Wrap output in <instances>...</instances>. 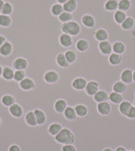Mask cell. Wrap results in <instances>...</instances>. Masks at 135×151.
I'll return each instance as SVG.
<instances>
[{"label":"cell","instance_id":"cell-1","mask_svg":"<svg viewBox=\"0 0 135 151\" xmlns=\"http://www.w3.org/2000/svg\"><path fill=\"white\" fill-rule=\"evenodd\" d=\"M55 140L58 143L64 145H73L75 142V137L72 132L67 128H63L55 137Z\"/></svg>","mask_w":135,"mask_h":151},{"label":"cell","instance_id":"cell-2","mask_svg":"<svg viewBox=\"0 0 135 151\" xmlns=\"http://www.w3.org/2000/svg\"><path fill=\"white\" fill-rule=\"evenodd\" d=\"M60 29L63 33H66L73 37L78 35L81 32V27L79 23L74 21L62 23Z\"/></svg>","mask_w":135,"mask_h":151},{"label":"cell","instance_id":"cell-3","mask_svg":"<svg viewBox=\"0 0 135 151\" xmlns=\"http://www.w3.org/2000/svg\"><path fill=\"white\" fill-rule=\"evenodd\" d=\"M118 104H114L109 101H103L98 103V111L102 115H109L112 107H115Z\"/></svg>","mask_w":135,"mask_h":151},{"label":"cell","instance_id":"cell-4","mask_svg":"<svg viewBox=\"0 0 135 151\" xmlns=\"http://www.w3.org/2000/svg\"><path fill=\"white\" fill-rule=\"evenodd\" d=\"M28 66V62L25 58L18 57L13 62V68L14 70H25Z\"/></svg>","mask_w":135,"mask_h":151},{"label":"cell","instance_id":"cell-5","mask_svg":"<svg viewBox=\"0 0 135 151\" xmlns=\"http://www.w3.org/2000/svg\"><path fill=\"white\" fill-rule=\"evenodd\" d=\"M99 90V84L96 81L91 80L88 82L85 88V91L88 96H93Z\"/></svg>","mask_w":135,"mask_h":151},{"label":"cell","instance_id":"cell-6","mask_svg":"<svg viewBox=\"0 0 135 151\" xmlns=\"http://www.w3.org/2000/svg\"><path fill=\"white\" fill-rule=\"evenodd\" d=\"M88 83V81L83 77H78L72 81V86L75 90L82 91L84 90Z\"/></svg>","mask_w":135,"mask_h":151},{"label":"cell","instance_id":"cell-7","mask_svg":"<svg viewBox=\"0 0 135 151\" xmlns=\"http://www.w3.org/2000/svg\"><path fill=\"white\" fill-rule=\"evenodd\" d=\"M98 49L102 55H110L113 52L112 45L107 40L99 42L98 44Z\"/></svg>","mask_w":135,"mask_h":151},{"label":"cell","instance_id":"cell-8","mask_svg":"<svg viewBox=\"0 0 135 151\" xmlns=\"http://www.w3.org/2000/svg\"><path fill=\"white\" fill-rule=\"evenodd\" d=\"M133 73L132 70L129 68H125L121 72L120 75V80L123 82L126 83V85L131 84L133 82Z\"/></svg>","mask_w":135,"mask_h":151},{"label":"cell","instance_id":"cell-9","mask_svg":"<svg viewBox=\"0 0 135 151\" xmlns=\"http://www.w3.org/2000/svg\"><path fill=\"white\" fill-rule=\"evenodd\" d=\"M44 80L48 83H55L59 80V74L55 70H48L44 75Z\"/></svg>","mask_w":135,"mask_h":151},{"label":"cell","instance_id":"cell-10","mask_svg":"<svg viewBox=\"0 0 135 151\" xmlns=\"http://www.w3.org/2000/svg\"><path fill=\"white\" fill-rule=\"evenodd\" d=\"M59 42L64 48H70L73 45V40L72 36L66 33H62L59 37Z\"/></svg>","mask_w":135,"mask_h":151},{"label":"cell","instance_id":"cell-11","mask_svg":"<svg viewBox=\"0 0 135 151\" xmlns=\"http://www.w3.org/2000/svg\"><path fill=\"white\" fill-rule=\"evenodd\" d=\"M19 83V87L23 90L25 91H29L35 87V83L34 81L31 78L27 77H25Z\"/></svg>","mask_w":135,"mask_h":151},{"label":"cell","instance_id":"cell-12","mask_svg":"<svg viewBox=\"0 0 135 151\" xmlns=\"http://www.w3.org/2000/svg\"><path fill=\"white\" fill-rule=\"evenodd\" d=\"M13 47L11 43L9 41H6L1 47H0V55L4 57H7L11 55Z\"/></svg>","mask_w":135,"mask_h":151},{"label":"cell","instance_id":"cell-13","mask_svg":"<svg viewBox=\"0 0 135 151\" xmlns=\"http://www.w3.org/2000/svg\"><path fill=\"white\" fill-rule=\"evenodd\" d=\"M9 111L11 114L16 118H20L23 113L22 107L20 105L16 103L13 104L12 106H11L9 107Z\"/></svg>","mask_w":135,"mask_h":151},{"label":"cell","instance_id":"cell-14","mask_svg":"<svg viewBox=\"0 0 135 151\" xmlns=\"http://www.w3.org/2000/svg\"><path fill=\"white\" fill-rule=\"evenodd\" d=\"M93 99L97 103H100L103 101H109V93L104 90H99L98 92L93 96Z\"/></svg>","mask_w":135,"mask_h":151},{"label":"cell","instance_id":"cell-15","mask_svg":"<svg viewBox=\"0 0 135 151\" xmlns=\"http://www.w3.org/2000/svg\"><path fill=\"white\" fill-rule=\"evenodd\" d=\"M109 63L113 66H118L122 63L123 62V55L120 54H117L115 52H112L109 56L108 58Z\"/></svg>","mask_w":135,"mask_h":151},{"label":"cell","instance_id":"cell-16","mask_svg":"<svg viewBox=\"0 0 135 151\" xmlns=\"http://www.w3.org/2000/svg\"><path fill=\"white\" fill-rule=\"evenodd\" d=\"M90 44L87 40L84 39H81L78 40L76 44H75V49L78 52H85L88 50Z\"/></svg>","mask_w":135,"mask_h":151},{"label":"cell","instance_id":"cell-17","mask_svg":"<svg viewBox=\"0 0 135 151\" xmlns=\"http://www.w3.org/2000/svg\"><path fill=\"white\" fill-rule=\"evenodd\" d=\"M56 62L58 66L61 67V68H65L70 66V64L67 60L64 52H60L58 54L56 57Z\"/></svg>","mask_w":135,"mask_h":151},{"label":"cell","instance_id":"cell-18","mask_svg":"<svg viewBox=\"0 0 135 151\" xmlns=\"http://www.w3.org/2000/svg\"><path fill=\"white\" fill-rule=\"evenodd\" d=\"M82 23L85 27L92 28L95 25L96 21L92 15L86 14L82 17Z\"/></svg>","mask_w":135,"mask_h":151},{"label":"cell","instance_id":"cell-19","mask_svg":"<svg viewBox=\"0 0 135 151\" xmlns=\"http://www.w3.org/2000/svg\"><path fill=\"white\" fill-rule=\"evenodd\" d=\"M126 90H127V85L121 80L117 81L113 86V91L121 94L125 93Z\"/></svg>","mask_w":135,"mask_h":151},{"label":"cell","instance_id":"cell-20","mask_svg":"<svg viewBox=\"0 0 135 151\" xmlns=\"http://www.w3.org/2000/svg\"><path fill=\"white\" fill-rule=\"evenodd\" d=\"M109 100L111 103L119 105L123 101V98L121 93L113 91L109 94Z\"/></svg>","mask_w":135,"mask_h":151},{"label":"cell","instance_id":"cell-21","mask_svg":"<svg viewBox=\"0 0 135 151\" xmlns=\"http://www.w3.org/2000/svg\"><path fill=\"white\" fill-rule=\"evenodd\" d=\"M34 113L35 114V117H36L37 125H42L43 124H45L46 120H47L45 113L39 109H36L34 110Z\"/></svg>","mask_w":135,"mask_h":151},{"label":"cell","instance_id":"cell-22","mask_svg":"<svg viewBox=\"0 0 135 151\" xmlns=\"http://www.w3.org/2000/svg\"><path fill=\"white\" fill-rule=\"evenodd\" d=\"M68 106L66 101L63 99H59L57 101H56L55 104V109L56 112L58 113H64L65 109Z\"/></svg>","mask_w":135,"mask_h":151},{"label":"cell","instance_id":"cell-23","mask_svg":"<svg viewBox=\"0 0 135 151\" xmlns=\"http://www.w3.org/2000/svg\"><path fill=\"white\" fill-rule=\"evenodd\" d=\"M133 106V104H132L130 101H126V100H123L121 103L119 104V106H118V109H119V111L123 115L126 116L129 110L131 108V107Z\"/></svg>","mask_w":135,"mask_h":151},{"label":"cell","instance_id":"cell-24","mask_svg":"<svg viewBox=\"0 0 135 151\" xmlns=\"http://www.w3.org/2000/svg\"><path fill=\"white\" fill-rule=\"evenodd\" d=\"M15 70L9 66H5L3 68L2 77L6 80H13Z\"/></svg>","mask_w":135,"mask_h":151},{"label":"cell","instance_id":"cell-25","mask_svg":"<svg viewBox=\"0 0 135 151\" xmlns=\"http://www.w3.org/2000/svg\"><path fill=\"white\" fill-rule=\"evenodd\" d=\"M62 129H63L62 126L60 123H55L51 124V125H50V126L48 127V131L51 135L55 137L56 135H57L59 133H60Z\"/></svg>","mask_w":135,"mask_h":151},{"label":"cell","instance_id":"cell-26","mask_svg":"<svg viewBox=\"0 0 135 151\" xmlns=\"http://www.w3.org/2000/svg\"><path fill=\"white\" fill-rule=\"evenodd\" d=\"M62 5L64 12L69 13L74 12L77 7V1L76 0H68Z\"/></svg>","mask_w":135,"mask_h":151},{"label":"cell","instance_id":"cell-27","mask_svg":"<svg viewBox=\"0 0 135 151\" xmlns=\"http://www.w3.org/2000/svg\"><path fill=\"white\" fill-rule=\"evenodd\" d=\"M94 37L99 42L107 40L108 38V33L106 30L103 29H99L94 33Z\"/></svg>","mask_w":135,"mask_h":151},{"label":"cell","instance_id":"cell-28","mask_svg":"<svg viewBox=\"0 0 135 151\" xmlns=\"http://www.w3.org/2000/svg\"><path fill=\"white\" fill-rule=\"evenodd\" d=\"M112 49L113 52L123 55L125 52L126 47L123 42L121 41H116L112 45Z\"/></svg>","mask_w":135,"mask_h":151},{"label":"cell","instance_id":"cell-29","mask_svg":"<svg viewBox=\"0 0 135 151\" xmlns=\"http://www.w3.org/2000/svg\"><path fill=\"white\" fill-rule=\"evenodd\" d=\"M118 1L117 0H107L105 3V9L108 12H114L118 9Z\"/></svg>","mask_w":135,"mask_h":151},{"label":"cell","instance_id":"cell-30","mask_svg":"<svg viewBox=\"0 0 135 151\" xmlns=\"http://www.w3.org/2000/svg\"><path fill=\"white\" fill-rule=\"evenodd\" d=\"M64 55H65L67 60L70 64H73L74 63H75V60H76L77 53L74 50L69 48V49L66 50V52H64Z\"/></svg>","mask_w":135,"mask_h":151},{"label":"cell","instance_id":"cell-31","mask_svg":"<svg viewBox=\"0 0 135 151\" xmlns=\"http://www.w3.org/2000/svg\"><path fill=\"white\" fill-rule=\"evenodd\" d=\"M25 121L27 125L30 126H36L37 125L36 117L34 111H31L27 113L25 117Z\"/></svg>","mask_w":135,"mask_h":151},{"label":"cell","instance_id":"cell-32","mask_svg":"<svg viewBox=\"0 0 135 151\" xmlns=\"http://www.w3.org/2000/svg\"><path fill=\"white\" fill-rule=\"evenodd\" d=\"M74 109L78 117H85L88 113V109L87 107L83 104H78L77 106H75L74 107Z\"/></svg>","mask_w":135,"mask_h":151},{"label":"cell","instance_id":"cell-33","mask_svg":"<svg viewBox=\"0 0 135 151\" xmlns=\"http://www.w3.org/2000/svg\"><path fill=\"white\" fill-rule=\"evenodd\" d=\"M64 115L67 119L68 120H74L77 117V114L75 111V109L74 107H70V106H67L66 109L64 112Z\"/></svg>","mask_w":135,"mask_h":151},{"label":"cell","instance_id":"cell-34","mask_svg":"<svg viewBox=\"0 0 135 151\" xmlns=\"http://www.w3.org/2000/svg\"><path fill=\"white\" fill-rule=\"evenodd\" d=\"M134 20L133 17H126L125 21L121 24V28L124 30H130L134 27Z\"/></svg>","mask_w":135,"mask_h":151},{"label":"cell","instance_id":"cell-35","mask_svg":"<svg viewBox=\"0 0 135 151\" xmlns=\"http://www.w3.org/2000/svg\"><path fill=\"white\" fill-rule=\"evenodd\" d=\"M1 103L4 106L9 107L15 103V99L13 96L9 95V94H5L2 97Z\"/></svg>","mask_w":135,"mask_h":151},{"label":"cell","instance_id":"cell-36","mask_svg":"<svg viewBox=\"0 0 135 151\" xmlns=\"http://www.w3.org/2000/svg\"><path fill=\"white\" fill-rule=\"evenodd\" d=\"M126 18V15L125 12L121 10H117L115 11V14H114V19L115 22L118 24H121L125 19Z\"/></svg>","mask_w":135,"mask_h":151},{"label":"cell","instance_id":"cell-37","mask_svg":"<svg viewBox=\"0 0 135 151\" xmlns=\"http://www.w3.org/2000/svg\"><path fill=\"white\" fill-rule=\"evenodd\" d=\"M50 12L51 13L56 17H58L62 13L64 12L63 9V5L60 4H55L52 5V7L50 8Z\"/></svg>","mask_w":135,"mask_h":151},{"label":"cell","instance_id":"cell-38","mask_svg":"<svg viewBox=\"0 0 135 151\" xmlns=\"http://www.w3.org/2000/svg\"><path fill=\"white\" fill-rule=\"evenodd\" d=\"M131 7L130 0H120L118 4V9L123 12H127Z\"/></svg>","mask_w":135,"mask_h":151},{"label":"cell","instance_id":"cell-39","mask_svg":"<svg viewBox=\"0 0 135 151\" xmlns=\"http://www.w3.org/2000/svg\"><path fill=\"white\" fill-rule=\"evenodd\" d=\"M73 18V15L72 13H69L67 12H64L61 13V14L58 16L59 21L62 23L69 22L71 21Z\"/></svg>","mask_w":135,"mask_h":151},{"label":"cell","instance_id":"cell-40","mask_svg":"<svg viewBox=\"0 0 135 151\" xmlns=\"http://www.w3.org/2000/svg\"><path fill=\"white\" fill-rule=\"evenodd\" d=\"M11 23V19L9 15L0 14V26L2 27H7Z\"/></svg>","mask_w":135,"mask_h":151},{"label":"cell","instance_id":"cell-41","mask_svg":"<svg viewBox=\"0 0 135 151\" xmlns=\"http://www.w3.org/2000/svg\"><path fill=\"white\" fill-rule=\"evenodd\" d=\"M13 12V6L9 2H5L4 5H3V7L1 10V14L5 15H9Z\"/></svg>","mask_w":135,"mask_h":151},{"label":"cell","instance_id":"cell-42","mask_svg":"<svg viewBox=\"0 0 135 151\" xmlns=\"http://www.w3.org/2000/svg\"><path fill=\"white\" fill-rule=\"evenodd\" d=\"M26 77V74L25 70H15L14 73L13 80L15 82L19 83L21 80H23Z\"/></svg>","mask_w":135,"mask_h":151},{"label":"cell","instance_id":"cell-43","mask_svg":"<svg viewBox=\"0 0 135 151\" xmlns=\"http://www.w3.org/2000/svg\"><path fill=\"white\" fill-rule=\"evenodd\" d=\"M62 151H76V149L73 145H64L62 147Z\"/></svg>","mask_w":135,"mask_h":151},{"label":"cell","instance_id":"cell-44","mask_svg":"<svg viewBox=\"0 0 135 151\" xmlns=\"http://www.w3.org/2000/svg\"><path fill=\"white\" fill-rule=\"evenodd\" d=\"M126 117L129 119H135V107L132 106L131 108L129 110L128 112L127 115H126Z\"/></svg>","mask_w":135,"mask_h":151},{"label":"cell","instance_id":"cell-45","mask_svg":"<svg viewBox=\"0 0 135 151\" xmlns=\"http://www.w3.org/2000/svg\"><path fill=\"white\" fill-rule=\"evenodd\" d=\"M8 151H21V148L16 145H13L10 146Z\"/></svg>","mask_w":135,"mask_h":151},{"label":"cell","instance_id":"cell-46","mask_svg":"<svg viewBox=\"0 0 135 151\" xmlns=\"http://www.w3.org/2000/svg\"><path fill=\"white\" fill-rule=\"evenodd\" d=\"M5 42H6V39H5V37L0 35V47H1Z\"/></svg>","mask_w":135,"mask_h":151},{"label":"cell","instance_id":"cell-47","mask_svg":"<svg viewBox=\"0 0 135 151\" xmlns=\"http://www.w3.org/2000/svg\"><path fill=\"white\" fill-rule=\"evenodd\" d=\"M115 151H127V149H126L125 147L120 146V147H118L117 149H115Z\"/></svg>","mask_w":135,"mask_h":151},{"label":"cell","instance_id":"cell-48","mask_svg":"<svg viewBox=\"0 0 135 151\" xmlns=\"http://www.w3.org/2000/svg\"><path fill=\"white\" fill-rule=\"evenodd\" d=\"M68 1V0H57V1L58 2V4H65V3L66 2V1Z\"/></svg>","mask_w":135,"mask_h":151},{"label":"cell","instance_id":"cell-49","mask_svg":"<svg viewBox=\"0 0 135 151\" xmlns=\"http://www.w3.org/2000/svg\"><path fill=\"white\" fill-rule=\"evenodd\" d=\"M4 0H0V12H1V9H2V7H3V5H4Z\"/></svg>","mask_w":135,"mask_h":151},{"label":"cell","instance_id":"cell-50","mask_svg":"<svg viewBox=\"0 0 135 151\" xmlns=\"http://www.w3.org/2000/svg\"><path fill=\"white\" fill-rule=\"evenodd\" d=\"M103 151H114L112 149H111V148H105Z\"/></svg>","mask_w":135,"mask_h":151},{"label":"cell","instance_id":"cell-51","mask_svg":"<svg viewBox=\"0 0 135 151\" xmlns=\"http://www.w3.org/2000/svg\"><path fill=\"white\" fill-rule=\"evenodd\" d=\"M2 72H3V67L0 65V78L2 76Z\"/></svg>","mask_w":135,"mask_h":151},{"label":"cell","instance_id":"cell-52","mask_svg":"<svg viewBox=\"0 0 135 151\" xmlns=\"http://www.w3.org/2000/svg\"><path fill=\"white\" fill-rule=\"evenodd\" d=\"M133 82L135 83V70L133 72Z\"/></svg>","mask_w":135,"mask_h":151},{"label":"cell","instance_id":"cell-53","mask_svg":"<svg viewBox=\"0 0 135 151\" xmlns=\"http://www.w3.org/2000/svg\"><path fill=\"white\" fill-rule=\"evenodd\" d=\"M133 105H134L133 106H134V107H135V99H134V102H133Z\"/></svg>","mask_w":135,"mask_h":151},{"label":"cell","instance_id":"cell-54","mask_svg":"<svg viewBox=\"0 0 135 151\" xmlns=\"http://www.w3.org/2000/svg\"><path fill=\"white\" fill-rule=\"evenodd\" d=\"M1 119H0V125H1Z\"/></svg>","mask_w":135,"mask_h":151},{"label":"cell","instance_id":"cell-55","mask_svg":"<svg viewBox=\"0 0 135 151\" xmlns=\"http://www.w3.org/2000/svg\"><path fill=\"white\" fill-rule=\"evenodd\" d=\"M127 151H135V150H128Z\"/></svg>","mask_w":135,"mask_h":151},{"label":"cell","instance_id":"cell-56","mask_svg":"<svg viewBox=\"0 0 135 151\" xmlns=\"http://www.w3.org/2000/svg\"><path fill=\"white\" fill-rule=\"evenodd\" d=\"M134 98H135V91H134Z\"/></svg>","mask_w":135,"mask_h":151}]
</instances>
